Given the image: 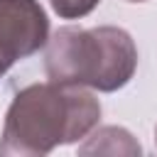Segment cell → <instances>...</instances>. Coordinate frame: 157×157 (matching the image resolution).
<instances>
[{"label":"cell","mask_w":157,"mask_h":157,"mask_svg":"<svg viewBox=\"0 0 157 157\" xmlns=\"http://www.w3.org/2000/svg\"><path fill=\"white\" fill-rule=\"evenodd\" d=\"M155 142H157V130H155Z\"/></svg>","instance_id":"8992f818"},{"label":"cell","mask_w":157,"mask_h":157,"mask_svg":"<svg viewBox=\"0 0 157 157\" xmlns=\"http://www.w3.org/2000/svg\"><path fill=\"white\" fill-rule=\"evenodd\" d=\"M98 118L101 103L81 86H27L7 108L0 155H47L56 145L86 137Z\"/></svg>","instance_id":"6da1fadb"},{"label":"cell","mask_w":157,"mask_h":157,"mask_svg":"<svg viewBox=\"0 0 157 157\" xmlns=\"http://www.w3.org/2000/svg\"><path fill=\"white\" fill-rule=\"evenodd\" d=\"M49 42V20L37 0H0V56L15 64Z\"/></svg>","instance_id":"3957f363"},{"label":"cell","mask_w":157,"mask_h":157,"mask_svg":"<svg viewBox=\"0 0 157 157\" xmlns=\"http://www.w3.org/2000/svg\"><path fill=\"white\" fill-rule=\"evenodd\" d=\"M101 0H49L52 10L64 17V20H76V17H83L88 15Z\"/></svg>","instance_id":"277c9868"},{"label":"cell","mask_w":157,"mask_h":157,"mask_svg":"<svg viewBox=\"0 0 157 157\" xmlns=\"http://www.w3.org/2000/svg\"><path fill=\"white\" fill-rule=\"evenodd\" d=\"M128 2H145V0H128Z\"/></svg>","instance_id":"5b68a950"},{"label":"cell","mask_w":157,"mask_h":157,"mask_svg":"<svg viewBox=\"0 0 157 157\" xmlns=\"http://www.w3.org/2000/svg\"><path fill=\"white\" fill-rule=\"evenodd\" d=\"M47 44V76L64 86L110 93L123 88L137 66L135 42L120 27H61Z\"/></svg>","instance_id":"7a4b0ae2"}]
</instances>
